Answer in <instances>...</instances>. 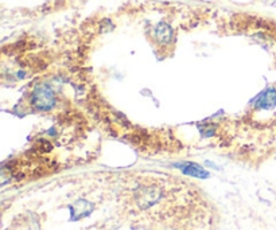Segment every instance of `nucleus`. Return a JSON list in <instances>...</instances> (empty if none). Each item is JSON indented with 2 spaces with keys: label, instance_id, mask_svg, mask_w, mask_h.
I'll return each mask as SVG.
<instances>
[{
  "label": "nucleus",
  "instance_id": "20e7f679",
  "mask_svg": "<svg viewBox=\"0 0 276 230\" xmlns=\"http://www.w3.org/2000/svg\"><path fill=\"white\" fill-rule=\"evenodd\" d=\"M173 28L170 27L167 23H165V22H161L154 28V36L159 45H169L173 41Z\"/></svg>",
  "mask_w": 276,
  "mask_h": 230
},
{
  "label": "nucleus",
  "instance_id": "f03ea898",
  "mask_svg": "<svg viewBox=\"0 0 276 230\" xmlns=\"http://www.w3.org/2000/svg\"><path fill=\"white\" fill-rule=\"evenodd\" d=\"M276 106V89L275 88H267L263 90L256 98L255 108L257 110L273 109Z\"/></svg>",
  "mask_w": 276,
  "mask_h": 230
},
{
  "label": "nucleus",
  "instance_id": "7ed1b4c3",
  "mask_svg": "<svg viewBox=\"0 0 276 230\" xmlns=\"http://www.w3.org/2000/svg\"><path fill=\"white\" fill-rule=\"evenodd\" d=\"M175 167H178L183 174H187V175L195 176V178H208L209 176V172L204 170V168L197 163H193V162H183V163L175 164Z\"/></svg>",
  "mask_w": 276,
  "mask_h": 230
},
{
  "label": "nucleus",
  "instance_id": "f257e3e1",
  "mask_svg": "<svg viewBox=\"0 0 276 230\" xmlns=\"http://www.w3.org/2000/svg\"><path fill=\"white\" fill-rule=\"evenodd\" d=\"M55 93L48 85L36 86L31 94V106L35 110H50L55 106Z\"/></svg>",
  "mask_w": 276,
  "mask_h": 230
}]
</instances>
